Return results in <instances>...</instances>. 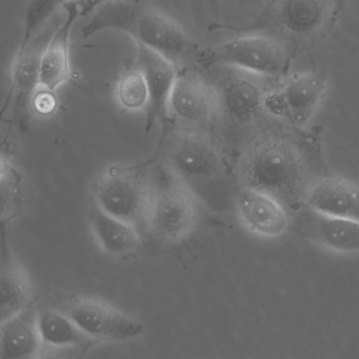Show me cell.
Masks as SVG:
<instances>
[{
  "label": "cell",
  "instance_id": "6da1fadb",
  "mask_svg": "<svg viewBox=\"0 0 359 359\" xmlns=\"http://www.w3.org/2000/svg\"><path fill=\"white\" fill-rule=\"evenodd\" d=\"M236 176L240 187L265 192L290 210L301 203L309 181L305 155L294 139L280 132L259 134L238 158Z\"/></svg>",
  "mask_w": 359,
  "mask_h": 359
},
{
  "label": "cell",
  "instance_id": "7a4b0ae2",
  "mask_svg": "<svg viewBox=\"0 0 359 359\" xmlns=\"http://www.w3.org/2000/svg\"><path fill=\"white\" fill-rule=\"evenodd\" d=\"M109 29L124 32L137 46L162 55L175 65L189 58L193 50L187 32L174 18L141 0H114L101 6L82 27V38Z\"/></svg>",
  "mask_w": 359,
  "mask_h": 359
},
{
  "label": "cell",
  "instance_id": "3957f363",
  "mask_svg": "<svg viewBox=\"0 0 359 359\" xmlns=\"http://www.w3.org/2000/svg\"><path fill=\"white\" fill-rule=\"evenodd\" d=\"M343 0H270L255 20L244 27L216 29L261 34L278 40L291 57L324 43L337 27Z\"/></svg>",
  "mask_w": 359,
  "mask_h": 359
},
{
  "label": "cell",
  "instance_id": "277c9868",
  "mask_svg": "<svg viewBox=\"0 0 359 359\" xmlns=\"http://www.w3.org/2000/svg\"><path fill=\"white\" fill-rule=\"evenodd\" d=\"M154 186L155 180L143 166L116 162L103 168L93 180L92 203L143 234L147 232Z\"/></svg>",
  "mask_w": 359,
  "mask_h": 359
},
{
  "label": "cell",
  "instance_id": "5b68a950",
  "mask_svg": "<svg viewBox=\"0 0 359 359\" xmlns=\"http://www.w3.org/2000/svg\"><path fill=\"white\" fill-rule=\"evenodd\" d=\"M291 55L278 40L248 34L200 50L196 60L206 69L234 67L267 79H282L288 76Z\"/></svg>",
  "mask_w": 359,
  "mask_h": 359
},
{
  "label": "cell",
  "instance_id": "8992f818",
  "mask_svg": "<svg viewBox=\"0 0 359 359\" xmlns=\"http://www.w3.org/2000/svg\"><path fill=\"white\" fill-rule=\"evenodd\" d=\"M166 172V179L155 181L147 232L164 244H178L197 228L202 201L189 185Z\"/></svg>",
  "mask_w": 359,
  "mask_h": 359
},
{
  "label": "cell",
  "instance_id": "52a82bcc",
  "mask_svg": "<svg viewBox=\"0 0 359 359\" xmlns=\"http://www.w3.org/2000/svg\"><path fill=\"white\" fill-rule=\"evenodd\" d=\"M164 161L170 174L195 192L221 179L226 170L221 147L209 133L175 130L164 145Z\"/></svg>",
  "mask_w": 359,
  "mask_h": 359
},
{
  "label": "cell",
  "instance_id": "ba28073f",
  "mask_svg": "<svg viewBox=\"0 0 359 359\" xmlns=\"http://www.w3.org/2000/svg\"><path fill=\"white\" fill-rule=\"evenodd\" d=\"M329 80L320 72L292 74L282 78L266 95L265 113L292 128L309 124L324 103Z\"/></svg>",
  "mask_w": 359,
  "mask_h": 359
},
{
  "label": "cell",
  "instance_id": "9c48e42d",
  "mask_svg": "<svg viewBox=\"0 0 359 359\" xmlns=\"http://www.w3.org/2000/svg\"><path fill=\"white\" fill-rule=\"evenodd\" d=\"M176 130L210 133L219 119L216 90L210 80L190 69H178L167 105Z\"/></svg>",
  "mask_w": 359,
  "mask_h": 359
},
{
  "label": "cell",
  "instance_id": "30bf717a",
  "mask_svg": "<svg viewBox=\"0 0 359 359\" xmlns=\"http://www.w3.org/2000/svg\"><path fill=\"white\" fill-rule=\"evenodd\" d=\"M216 71L212 84L218 100L219 119L232 128H242L265 111L269 88L267 78L228 67H212Z\"/></svg>",
  "mask_w": 359,
  "mask_h": 359
},
{
  "label": "cell",
  "instance_id": "8fae6325",
  "mask_svg": "<svg viewBox=\"0 0 359 359\" xmlns=\"http://www.w3.org/2000/svg\"><path fill=\"white\" fill-rule=\"evenodd\" d=\"M63 311L86 339L96 344L124 343L145 332L143 322L95 297H75L63 306Z\"/></svg>",
  "mask_w": 359,
  "mask_h": 359
},
{
  "label": "cell",
  "instance_id": "7c38bea8",
  "mask_svg": "<svg viewBox=\"0 0 359 359\" xmlns=\"http://www.w3.org/2000/svg\"><path fill=\"white\" fill-rule=\"evenodd\" d=\"M235 208L240 225L256 238L276 240L290 227V210L265 192L242 188L236 196Z\"/></svg>",
  "mask_w": 359,
  "mask_h": 359
},
{
  "label": "cell",
  "instance_id": "4fadbf2b",
  "mask_svg": "<svg viewBox=\"0 0 359 359\" xmlns=\"http://www.w3.org/2000/svg\"><path fill=\"white\" fill-rule=\"evenodd\" d=\"M314 215L359 219V185L339 176L312 181L303 201Z\"/></svg>",
  "mask_w": 359,
  "mask_h": 359
},
{
  "label": "cell",
  "instance_id": "5bb4252c",
  "mask_svg": "<svg viewBox=\"0 0 359 359\" xmlns=\"http://www.w3.org/2000/svg\"><path fill=\"white\" fill-rule=\"evenodd\" d=\"M65 16L48 42L40 65L39 88L56 92L71 78L70 36L74 22L80 17L78 1L65 6Z\"/></svg>",
  "mask_w": 359,
  "mask_h": 359
},
{
  "label": "cell",
  "instance_id": "9a60e30c",
  "mask_svg": "<svg viewBox=\"0 0 359 359\" xmlns=\"http://www.w3.org/2000/svg\"><path fill=\"white\" fill-rule=\"evenodd\" d=\"M88 224L99 248L114 259H128L143 247V233L136 227L107 215L93 203Z\"/></svg>",
  "mask_w": 359,
  "mask_h": 359
},
{
  "label": "cell",
  "instance_id": "2e32d148",
  "mask_svg": "<svg viewBox=\"0 0 359 359\" xmlns=\"http://www.w3.org/2000/svg\"><path fill=\"white\" fill-rule=\"evenodd\" d=\"M59 23L58 17L51 19L27 44L19 48L11 69L13 90L18 96L31 99L39 88L42 56Z\"/></svg>",
  "mask_w": 359,
  "mask_h": 359
},
{
  "label": "cell",
  "instance_id": "e0dca14e",
  "mask_svg": "<svg viewBox=\"0 0 359 359\" xmlns=\"http://www.w3.org/2000/svg\"><path fill=\"white\" fill-rule=\"evenodd\" d=\"M136 67L143 73L151 96L150 111L153 116L167 115V105L171 90L176 80V65L170 60L145 48L136 44Z\"/></svg>",
  "mask_w": 359,
  "mask_h": 359
},
{
  "label": "cell",
  "instance_id": "ac0fdd59",
  "mask_svg": "<svg viewBox=\"0 0 359 359\" xmlns=\"http://www.w3.org/2000/svg\"><path fill=\"white\" fill-rule=\"evenodd\" d=\"M309 238L316 246L332 255H359V219L314 215Z\"/></svg>",
  "mask_w": 359,
  "mask_h": 359
},
{
  "label": "cell",
  "instance_id": "d6986e66",
  "mask_svg": "<svg viewBox=\"0 0 359 359\" xmlns=\"http://www.w3.org/2000/svg\"><path fill=\"white\" fill-rule=\"evenodd\" d=\"M1 323L32 308L34 287L25 266L10 252L4 253L0 273Z\"/></svg>",
  "mask_w": 359,
  "mask_h": 359
},
{
  "label": "cell",
  "instance_id": "ffe728a7",
  "mask_svg": "<svg viewBox=\"0 0 359 359\" xmlns=\"http://www.w3.org/2000/svg\"><path fill=\"white\" fill-rule=\"evenodd\" d=\"M41 349L33 307L1 323L0 359H36Z\"/></svg>",
  "mask_w": 359,
  "mask_h": 359
},
{
  "label": "cell",
  "instance_id": "44dd1931",
  "mask_svg": "<svg viewBox=\"0 0 359 359\" xmlns=\"http://www.w3.org/2000/svg\"><path fill=\"white\" fill-rule=\"evenodd\" d=\"M36 329L42 347H72L90 341L63 310L36 311Z\"/></svg>",
  "mask_w": 359,
  "mask_h": 359
},
{
  "label": "cell",
  "instance_id": "7402d4cb",
  "mask_svg": "<svg viewBox=\"0 0 359 359\" xmlns=\"http://www.w3.org/2000/svg\"><path fill=\"white\" fill-rule=\"evenodd\" d=\"M115 98L124 111L136 113L149 109L151 103L149 88L143 73L137 67L119 78L116 84Z\"/></svg>",
  "mask_w": 359,
  "mask_h": 359
},
{
  "label": "cell",
  "instance_id": "603a6c76",
  "mask_svg": "<svg viewBox=\"0 0 359 359\" xmlns=\"http://www.w3.org/2000/svg\"><path fill=\"white\" fill-rule=\"evenodd\" d=\"M76 0H30L25 11L22 41L25 46L32 37L51 20L60 8Z\"/></svg>",
  "mask_w": 359,
  "mask_h": 359
},
{
  "label": "cell",
  "instance_id": "cb8c5ba5",
  "mask_svg": "<svg viewBox=\"0 0 359 359\" xmlns=\"http://www.w3.org/2000/svg\"><path fill=\"white\" fill-rule=\"evenodd\" d=\"M1 185H2V213L4 219L8 215V219L16 215L20 208V200L22 196V185L19 181L16 168L6 161L4 158L1 159Z\"/></svg>",
  "mask_w": 359,
  "mask_h": 359
},
{
  "label": "cell",
  "instance_id": "d4e9b609",
  "mask_svg": "<svg viewBox=\"0 0 359 359\" xmlns=\"http://www.w3.org/2000/svg\"><path fill=\"white\" fill-rule=\"evenodd\" d=\"M96 343L92 341H84L80 345L65 348L42 347L39 355L36 359H86Z\"/></svg>",
  "mask_w": 359,
  "mask_h": 359
},
{
  "label": "cell",
  "instance_id": "484cf974",
  "mask_svg": "<svg viewBox=\"0 0 359 359\" xmlns=\"http://www.w3.org/2000/svg\"><path fill=\"white\" fill-rule=\"evenodd\" d=\"M30 100H31L32 109L34 113L41 116V117H48V116L52 115L58 107V100H57L55 92L46 90V88H38Z\"/></svg>",
  "mask_w": 359,
  "mask_h": 359
},
{
  "label": "cell",
  "instance_id": "4316f807",
  "mask_svg": "<svg viewBox=\"0 0 359 359\" xmlns=\"http://www.w3.org/2000/svg\"><path fill=\"white\" fill-rule=\"evenodd\" d=\"M114 0H79L80 17H86L91 13L96 12L98 8Z\"/></svg>",
  "mask_w": 359,
  "mask_h": 359
}]
</instances>
